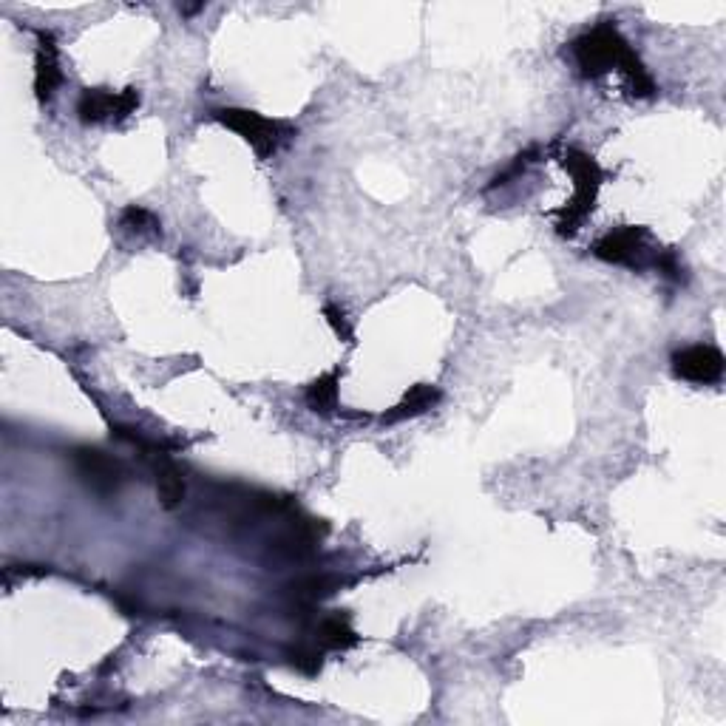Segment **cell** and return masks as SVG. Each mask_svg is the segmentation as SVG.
I'll use <instances>...</instances> for the list:
<instances>
[{
  "label": "cell",
  "mask_w": 726,
  "mask_h": 726,
  "mask_svg": "<svg viewBox=\"0 0 726 726\" xmlns=\"http://www.w3.org/2000/svg\"><path fill=\"white\" fill-rule=\"evenodd\" d=\"M573 60L585 77H602L610 69H622L630 77L633 94L653 97V91H656L653 77L641 66L636 52L627 46V40L619 35V29L613 23H599L596 29L579 37L573 43Z\"/></svg>",
  "instance_id": "1"
},
{
  "label": "cell",
  "mask_w": 726,
  "mask_h": 726,
  "mask_svg": "<svg viewBox=\"0 0 726 726\" xmlns=\"http://www.w3.org/2000/svg\"><path fill=\"white\" fill-rule=\"evenodd\" d=\"M562 165L571 171L573 176V185H576V193H573V199L562 208V222H559V233H573L576 225L588 216L593 205H596V193L602 188V179H605V173L602 168L590 159L588 154H582V151H568L565 159H562Z\"/></svg>",
  "instance_id": "2"
},
{
  "label": "cell",
  "mask_w": 726,
  "mask_h": 726,
  "mask_svg": "<svg viewBox=\"0 0 726 726\" xmlns=\"http://www.w3.org/2000/svg\"><path fill=\"white\" fill-rule=\"evenodd\" d=\"M213 117L227 128H233L239 137H244V142H250V148L261 159L276 154L281 142L293 137V128H287L284 122L267 120V117H261L256 111H247V108H219V111H213Z\"/></svg>",
  "instance_id": "3"
},
{
  "label": "cell",
  "mask_w": 726,
  "mask_h": 726,
  "mask_svg": "<svg viewBox=\"0 0 726 726\" xmlns=\"http://www.w3.org/2000/svg\"><path fill=\"white\" fill-rule=\"evenodd\" d=\"M74 460V471L83 483L94 491V494H103V497H111L120 491V485L125 483V468L117 457L105 454L100 449H77L71 454Z\"/></svg>",
  "instance_id": "4"
},
{
  "label": "cell",
  "mask_w": 726,
  "mask_h": 726,
  "mask_svg": "<svg viewBox=\"0 0 726 726\" xmlns=\"http://www.w3.org/2000/svg\"><path fill=\"white\" fill-rule=\"evenodd\" d=\"M139 105L137 88H125L120 94L105 91V88H88L83 91L80 103H77V114L86 125H97V122L108 120H125L128 114H134Z\"/></svg>",
  "instance_id": "5"
},
{
  "label": "cell",
  "mask_w": 726,
  "mask_h": 726,
  "mask_svg": "<svg viewBox=\"0 0 726 726\" xmlns=\"http://www.w3.org/2000/svg\"><path fill=\"white\" fill-rule=\"evenodd\" d=\"M647 230L644 227H622L602 236L593 244V253L607 264H624V267H641L647 253Z\"/></svg>",
  "instance_id": "6"
},
{
  "label": "cell",
  "mask_w": 726,
  "mask_h": 726,
  "mask_svg": "<svg viewBox=\"0 0 726 726\" xmlns=\"http://www.w3.org/2000/svg\"><path fill=\"white\" fill-rule=\"evenodd\" d=\"M673 369L678 378L690 383H715L724 375V355L715 346H687L673 355Z\"/></svg>",
  "instance_id": "7"
},
{
  "label": "cell",
  "mask_w": 726,
  "mask_h": 726,
  "mask_svg": "<svg viewBox=\"0 0 726 726\" xmlns=\"http://www.w3.org/2000/svg\"><path fill=\"white\" fill-rule=\"evenodd\" d=\"M37 60H35V91L40 100H52V94L60 86L63 74L57 66V43L49 32L37 35Z\"/></svg>",
  "instance_id": "8"
},
{
  "label": "cell",
  "mask_w": 726,
  "mask_h": 726,
  "mask_svg": "<svg viewBox=\"0 0 726 726\" xmlns=\"http://www.w3.org/2000/svg\"><path fill=\"white\" fill-rule=\"evenodd\" d=\"M440 400V392L434 386H426V383H417L415 389L406 392V398L400 400L398 406L386 415V423H398L403 417H415L423 415L426 409H432L434 403Z\"/></svg>",
  "instance_id": "9"
},
{
  "label": "cell",
  "mask_w": 726,
  "mask_h": 726,
  "mask_svg": "<svg viewBox=\"0 0 726 726\" xmlns=\"http://www.w3.org/2000/svg\"><path fill=\"white\" fill-rule=\"evenodd\" d=\"M338 403V372H327L307 386V406L312 412L329 415Z\"/></svg>",
  "instance_id": "10"
},
{
  "label": "cell",
  "mask_w": 726,
  "mask_h": 726,
  "mask_svg": "<svg viewBox=\"0 0 726 726\" xmlns=\"http://www.w3.org/2000/svg\"><path fill=\"white\" fill-rule=\"evenodd\" d=\"M156 497L162 508H176L185 500V480L173 466L156 468Z\"/></svg>",
  "instance_id": "11"
},
{
  "label": "cell",
  "mask_w": 726,
  "mask_h": 726,
  "mask_svg": "<svg viewBox=\"0 0 726 726\" xmlns=\"http://www.w3.org/2000/svg\"><path fill=\"white\" fill-rule=\"evenodd\" d=\"M318 636H321V644H324V647H332V650H349L352 644H358L355 630H352L349 622L341 619V616L324 619L321 627H318Z\"/></svg>",
  "instance_id": "12"
},
{
  "label": "cell",
  "mask_w": 726,
  "mask_h": 726,
  "mask_svg": "<svg viewBox=\"0 0 726 726\" xmlns=\"http://www.w3.org/2000/svg\"><path fill=\"white\" fill-rule=\"evenodd\" d=\"M338 582L329 579V576H307V579H298L290 585V593H293L298 602H318L324 599L327 593H332Z\"/></svg>",
  "instance_id": "13"
},
{
  "label": "cell",
  "mask_w": 726,
  "mask_h": 726,
  "mask_svg": "<svg viewBox=\"0 0 726 726\" xmlns=\"http://www.w3.org/2000/svg\"><path fill=\"white\" fill-rule=\"evenodd\" d=\"M122 227H128L134 233H159V222H156L154 213L145 208H137V205L122 210Z\"/></svg>",
  "instance_id": "14"
},
{
  "label": "cell",
  "mask_w": 726,
  "mask_h": 726,
  "mask_svg": "<svg viewBox=\"0 0 726 726\" xmlns=\"http://www.w3.org/2000/svg\"><path fill=\"white\" fill-rule=\"evenodd\" d=\"M293 664L301 673L315 675L321 670V653L318 650H307V647H298V650H293Z\"/></svg>",
  "instance_id": "15"
},
{
  "label": "cell",
  "mask_w": 726,
  "mask_h": 726,
  "mask_svg": "<svg viewBox=\"0 0 726 726\" xmlns=\"http://www.w3.org/2000/svg\"><path fill=\"white\" fill-rule=\"evenodd\" d=\"M324 315H327L329 327L335 329V335H338L341 341H346V344H352V329H349V324H346L344 312L329 304V307H324Z\"/></svg>",
  "instance_id": "16"
}]
</instances>
